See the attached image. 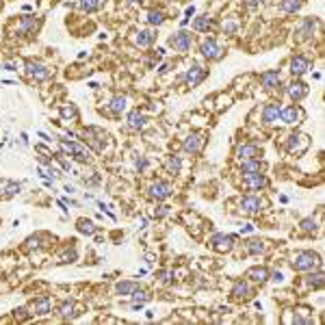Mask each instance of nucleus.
I'll list each match as a JSON object with an SVG mask.
<instances>
[{
  "mask_svg": "<svg viewBox=\"0 0 325 325\" xmlns=\"http://www.w3.org/2000/svg\"><path fill=\"white\" fill-rule=\"evenodd\" d=\"M292 269L295 271H312L316 266H321V256L314 252H297L290 260Z\"/></svg>",
  "mask_w": 325,
  "mask_h": 325,
  "instance_id": "obj_1",
  "label": "nucleus"
},
{
  "mask_svg": "<svg viewBox=\"0 0 325 325\" xmlns=\"http://www.w3.org/2000/svg\"><path fill=\"white\" fill-rule=\"evenodd\" d=\"M58 148L78 162H89L91 160V154L82 146H78V143H74V141H58Z\"/></svg>",
  "mask_w": 325,
  "mask_h": 325,
  "instance_id": "obj_2",
  "label": "nucleus"
},
{
  "mask_svg": "<svg viewBox=\"0 0 325 325\" xmlns=\"http://www.w3.org/2000/svg\"><path fill=\"white\" fill-rule=\"evenodd\" d=\"M172 193H174V188H172V184H169V182L156 180V182H152V184H150L148 198L154 200V202H162V200H167Z\"/></svg>",
  "mask_w": 325,
  "mask_h": 325,
  "instance_id": "obj_3",
  "label": "nucleus"
},
{
  "mask_svg": "<svg viewBox=\"0 0 325 325\" xmlns=\"http://www.w3.org/2000/svg\"><path fill=\"white\" fill-rule=\"evenodd\" d=\"M191 44H193V37H191V32H186V30H178L169 37V46H172L176 52H188L191 50Z\"/></svg>",
  "mask_w": 325,
  "mask_h": 325,
  "instance_id": "obj_4",
  "label": "nucleus"
},
{
  "mask_svg": "<svg viewBox=\"0 0 325 325\" xmlns=\"http://www.w3.org/2000/svg\"><path fill=\"white\" fill-rule=\"evenodd\" d=\"M200 52L208 58V61H219V58L224 56V48H221L214 39H204L200 46Z\"/></svg>",
  "mask_w": 325,
  "mask_h": 325,
  "instance_id": "obj_5",
  "label": "nucleus"
},
{
  "mask_svg": "<svg viewBox=\"0 0 325 325\" xmlns=\"http://www.w3.org/2000/svg\"><path fill=\"white\" fill-rule=\"evenodd\" d=\"M24 68H26V74L30 78H35V80H39V82L46 80V78H50V70L39 61H26Z\"/></svg>",
  "mask_w": 325,
  "mask_h": 325,
  "instance_id": "obj_6",
  "label": "nucleus"
},
{
  "mask_svg": "<svg viewBox=\"0 0 325 325\" xmlns=\"http://www.w3.org/2000/svg\"><path fill=\"white\" fill-rule=\"evenodd\" d=\"M304 117V110L295 106V104H290V106H284L282 110H280V122L282 124H288V126H292V124H299V120Z\"/></svg>",
  "mask_w": 325,
  "mask_h": 325,
  "instance_id": "obj_7",
  "label": "nucleus"
},
{
  "mask_svg": "<svg viewBox=\"0 0 325 325\" xmlns=\"http://www.w3.org/2000/svg\"><path fill=\"white\" fill-rule=\"evenodd\" d=\"M204 78H206V70L202 68V65H191V68L186 70V74L182 76V80H184L188 87H198Z\"/></svg>",
  "mask_w": 325,
  "mask_h": 325,
  "instance_id": "obj_8",
  "label": "nucleus"
},
{
  "mask_svg": "<svg viewBox=\"0 0 325 325\" xmlns=\"http://www.w3.org/2000/svg\"><path fill=\"white\" fill-rule=\"evenodd\" d=\"M234 240H236V236H232V234H214L210 243L217 252H230L234 247Z\"/></svg>",
  "mask_w": 325,
  "mask_h": 325,
  "instance_id": "obj_9",
  "label": "nucleus"
},
{
  "mask_svg": "<svg viewBox=\"0 0 325 325\" xmlns=\"http://www.w3.org/2000/svg\"><path fill=\"white\" fill-rule=\"evenodd\" d=\"M202 143H204L202 134L200 132H191L184 141H182V150H184L186 154H198L200 150H202Z\"/></svg>",
  "mask_w": 325,
  "mask_h": 325,
  "instance_id": "obj_10",
  "label": "nucleus"
},
{
  "mask_svg": "<svg viewBox=\"0 0 325 325\" xmlns=\"http://www.w3.org/2000/svg\"><path fill=\"white\" fill-rule=\"evenodd\" d=\"M310 70V61L304 54H295L290 58V74L292 76H304Z\"/></svg>",
  "mask_w": 325,
  "mask_h": 325,
  "instance_id": "obj_11",
  "label": "nucleus"
},
{
  "mask_svg": "<svg viewBox=\"0 0 325 325\" xmlns=\"http://www.w3.org/2000/svg\"><path fill=\"white\" fill-rule=\"evenodd\" d=\"M280 110H282V106H280V104H276V102L266 104V106L262 108V124H266V126H271V124H278Z\"/></svg>",
  "mask_w": 325,
  "mask_h": 325,
  "instance_id": "obj_12",
  "label": "nucleus"
},
{
  "mask_svg": "<svg viewBox=\"0 0 325 325\" xmlns=\"http://www.w3.org/2000/svg\"><path fill=\"white\" fill-rule=\"evenodd\" d=\"M28 310H30V314H37V316L48 314V312H50V297H46V295L37 297L35 302L28 306Z\"/></svg>",
  "mask_w": 325,
  "mask_h": 325,
  "instance_id": "obj_13",
  "label": "nucleus"
},
{
  "mask_svg": "<svg viewBox=\"0 0 325 325\" xmlns=\"http://www.w3.org/2000/svg\"><path fill=\"white\" fill-rule=\"evenodd\" d=\"M269 184V180L264 178V174H252V176H245V186L250 188V191H260V188H264Z\"/></svg>",
  "mask_w": 325,
  "mask_h": 325,
  "instance_id": "obj_14",
  "label": "nucleus"
},
{
  "mask_svg": "<svg viewBox=\"0 0 325 325\" xmlns=\"http://www.w3.org/2000/svg\"><path fill=\"white\" fill-rule=\"evenodd\" d=\"M260 206H262V200L256 198V195H247V198L240 200V210L247 212V214H254L260 210Z\"/></svg>",
  "mask_w": 325,
  "mask_h": 325,
  "instance_id": "obj_15",
  "label": "nucleus"
},
{
  "mask_svg": "<svg viewBox=\"0 0 325 325\" xmlns=\"http://www.w3.org/2000/svg\"><path fill=\"white\" fill-rule=\"evenodd\" d=\"M258 156V146L254 143H240L236 148V158L243 162V160H250V158H256Z\"/></svg>",
  "mask_w": 325,
  "mask_h": 325,
  "instance_id": "obj_16",
  "label": "nucleus"
},
{
  "mask_svg": "<svg viewBox=\"0 0 325 325\" xmlns=\"http://www.w3.org/2000/svg\"><path fill=\"white\" fill-rule=\"evenodd\" d=\"M286 94H288V98H290L292 102H299L306 94H308V87H306L302 80H297V82H292V84H288V87H286Z\"/></svg>",
  "mask_w": 325,
  "mask_h": 325,
  "instance_id": "obj_17",
  "label": "nucleus"
},
{
  "mask_svg": "<svg viewBox=\"0 0 325 325\" xmlns=\"http://www.w3.org/2000/svg\"><path fill=\"white\" fill-rule=\"evenodd\" d=\"M126 104H128V98L126 96H122V94H117L110 98V102H108V110L113 115H122L124 110H126Z\"/></svg>",
  "mask_w": 325,
  "mask_h": 325,
  "instance_id": "obj_18",
  "label": "nucleus"
},
{
  "mask_svg": "<svg viewBox=\"0 0 325 325\" xmlns=\"http://www.w3.org/2000/svg\"><path fill=\"white\" fill-rule=\"evenodd\" d=\"M39 26V20L35 16H26L20 20V24H18V32L20 35H28V32H32Z\"/></svg>",
  "mask_w": 325,
  "mask_h": 325,
  "instance_id": "obj_19",
  "label": "nucleus"
},
{
  "mask_svg": "<svg viewBox=\"0 0 325 325\" xmlns=\"http://www.w3.org/2000/svg\"><path fill=\"white\" fill-rule=\"evenodd\" d=\"M288 152H304L306 148H308V136H304V134H292V136H288Z\"/></svg>",
  "mask_w": 325,
  "mask_h": 325,
  "instance_id": "obj_20",
  "label": "nucleus"
},
{
  "mask_svg": "<svg viewBox=\"0 0 325 325\" xmlns=\"http://www.w3.org/2000/svg\"><path fill=\"white\" fill-rule=\"evenodd\" d=\"M156 42V32L154 30H139L134 37V44L139 46V48H150Z\"/></svg>",
  "mask_w": 325,
  "mask_h": 325,
  "instance_id": "obj_21",
  "label": "nucleus"
},
{
  "mask_svg": "<svg viewBox=\"0 0 325 325\" xmlns=\"http://www.w3.org/2000/svg\"><path fill=\"white\" fill-rule=\"evenodd\" d=\"M143 126H146V115H143L139 108L130 110V113H128V128H132V130H141Z\"/></svg>",
  "mask_w": 325,
  "mask_h": 325,
  "instance_id": "obj_22",
  "label": "nucleus"
},
{
  "mask_svg": "<svg viewBox=\"0 0 325 325\" xmlns=\"http://www.w3.org/2000/svg\"><path fill=\"white\" fill-rule=\"evenodd\" d=\"M260 84H262L264 89H276L280 84V74H278V72H273V70L264 72V74L260 76Z\"/></svg>",
  "mask_w": 325,
  "mask_h": 325,
  "instance_id": "obj_23",
  "label": "nucleus"
},
{
  "mask_svg": "<svg viewBox=\"0 0 325 325\" xmlns=\"http://www.w3.org/2000/svg\"><path fill=\"white\" fill-rule=\"evenodd\" d=\"M250 280H254V282H258V284H264L266 280H269V271L264 269V266H252L250 271L245 273Z\"/></svg>",
  "mask_w": 325,
  "mask_h": 325,
  "instance_id": "obj_24",
  "label": "nucleus"
},
{
  "mask_svg": "<svg viewBox=\"0 0 325 325\" xmlns=\"http://www.w3.org/2000/svg\"><path fill=\"white\" fill-rule=\"evenodd\" d=\"M314 26L316 22L312 18H306L302 24H299V28H297V35L302 37V39H310L312 37V32H314Z\"/></svg>",
  "mask_w": 325,
  "mask_h": 325,
  "instance_id": "obj_25",
  "label": "nucleus"
},
{
  "mask_svg": "<svg viewBox=\"0 0 325 325\" xmlns=\"http://www.w3.org/2000/svg\"><path fill=\"white\" fill-rule=\"evenodd\" d=\"M260 160L258 158H250V160H243V165H240V174H243V178L245 176H252V174H258L260 172Z\"/></svg>",
  "mask_w": 325,
  "mask_h": 325,
  "instance_id": "obj_26",
  "label": "nucleus"
},
{
  "mask_svg": "<svg viewBox=\"0 0 325 325\" xmlns=\"http://www.w3.org/2000/svg\"><path fill=\"white\" fill-rule=\"evenodd\" d=\"M76 304L74 302H63L61 306L56 308V314L61 316V318H74L76 316Z\"/></svg>",
  "mask_w": 325,
  "mask_h": 325,
  "instance_id": "obj_27",
  "label": "nucleus"
},
{
  "mask_svg": "<svg viewBox=\"0 0 325 325\" xmlns=\"http://www.w3.org/2000/svg\"><path fill=\"white\" fill-rule=\"evenodd\" d=\"M266 250V243L262 238H252V240H247V252L252 254V256H260V254H264Z\"/></svg>",
  "mask_w": 325,
  "mask_h": 325,
  "instance_id": "obj_28",
  "label": "nucleus"
},
{
  "mask_svg": "<svg viewBox=\"0 0 325 325\" xmlns=\"http://www.w3.org/2000/svg\"><path fill=\"white\" fill-rule=\"evenodd\" d=\"M308 284H310L314 290H321V288H323V284H325V276H323V271H314V269H312V271H310V276H308Z\"/></svg>",
  "mask_w": 325,
  "mask_h": 325,
  "instance_id": "obj_29",
  "label": "nucleus"
},
{
  "mask_svg": "<svg viewBox=\"0 0 325 325\" xmlns=\"http://www.w3.org/2000/svg\"><path fill=\"white\" fill-rule=\"evenodd\" d=\"M193 28H195V30H200V32H206V30H210V28H212V20L208 18V16H200V18H195V22H193Z\"/></svg>",
  "mask_w": 325,
  "mask_h": 325,
  "instance_id": "obj_30",
  "label": "nucleus"
},
{
  "mask_svg": "<svg viewBox=\"0 0 325 325\" xmlns=\"http://www.w3.org/2000/svg\"><path fill=\"white\" fill-rule=\"evenodd\" d=\"M165 167H167V172L169 174H180V169H182V158H180V156H176V154H172V156H169V158H167V162H165Z\"/></svg>",
  "mask_w": 325,
  "mask_h": 325,
  "instance_id": "obj_31",
  "label": "nucleus"
},
{
  "mask_svg": "<svg viewBox=\"0 0 325 325\" xmlns=\"http://www.w3.org/2000/svg\"><path fill=\"white\" fill-rule=\"evenodd\" d=\"M136 288H139V284L136 282H120L115 286V292L117 295H132Z\"/></svg>",
  "mask_w": 325,
  "mask_h": 325,
  "instance_id": "obj_32",
  "label": "nucleus"
},
{
  "mask_svg": "<svg viewBox=\"0 0 325 325\" xmlns=\"http://www.w3.org/2000/svg\"><path fill=\"white\" fill-rule=\"evenodd\" d=\"M100 6H102V0H78V9L84 11V13L98 11Z\"/></svg>",
  "mask_w": 325,
  "mask_h": 325,
  "instance_id": "obj_33",
  "label": "nucleus"
},
{
  "mask_svg": "<svg viewBox=\"0 0 325 325\" xmlns=\"http://www.w3.org/2000/svg\"><path fill=\"white\" fill-rule=\"evenodd\" d=\"M146 22H148V24H152V26H160L162 22H165V13H162V11H156V9L148 11Z\"/></svg>",
  "mask_w": 325,
  "mask_h": 325,
  "instance_id": "obj_34",
  "label": "nucleus"
},
{
  "mask_svg": "<svg viewBox=\"0 0 325 325\" xmlns=\"http://www.w3.org/2000/svg\"><path fill=\"white\" fill-rule=\"evenodd\" d=\"M280 9H282L284 13H297L299 9H302V0H282Z\"/></svg>",
  "mask_w": 325,
  "mask_h": 325,
  "instance_id": "obj_35",
  "label": "nucleus"
},
{
  "mask_svg": "<svg viewBox=\"0 0 325 325\" xmlns=\"http://www.w3.org/2000/svg\"><path fill=\"white\" fill-rule=\"evenodd\" d=\"M232 295L238 297V299H240V297L245 299L247 295H250V286H247V282H243V280H240V282L234 284V286H232Z\"/></svg>",
  "mask_w": 325,
  "mask_h": 325,
  "instance_id": "obj_36",
  "label": "nucleus"
},
{
  "mask_svg": "<svg viewBox=\"0 0 325 325\" xmlns=\"http://www.w3.org/2000/svg\"><path fill=\"white\" fill-rule=\"evenodd\" d=\"M2 188H4V191L0 193L2 198H13L16 193H20V184H18V182H2Z\"/></svg>",
  "mask_w": 325,
  "mask_h": 325,
  "instance_id": "obj_37",
  "label": "nucleus"
},
{
  "mask_svg": "<svg viewBox=\"0 0 325 325\" xmlns=\"http://www.w3.org/2000/svg\"><path fill=\"white\" fill-rule=\"evenodd\" d=\"M76 228H78V232H82V234H94L96 232V226L91 224L89 219H80L76 224Z\"/></svg>",
  "mask_w": 325,
  "mask_h": 325,
  "instance_id": "obj_38",
  "label": "nucleus"
},
{
  "mask_svg": "<svg viewBox=\"0 0 325 325\" xmlns=\"http://www.w3.org/2000/svg\"><path fill=\"white\" fill-rule=\"evenodd\" d=\"M130 297H132V304H148L150 302V292L148 290H139V288H136Z\"/></svg>",
  "mask_w": 325,
  "mask_h": 325,
  "instance_id": "obj_39",
  "label": "nucleus"
},
{
  "mask_svg": "<svg viewBox=\"0 0 325 325\" xmlns=\"http://www.w3.org/2000/svg\"><path fill=\"white\" fill-rule=\"evenodd\" d=\"M299 228H302L304 232H316V221L314 219H302V224H299Z\"/></svg>",
  "mask_w": 325,
  "mask_h": 325,
  "instance_id": "obj_40",
  "label": "nucleus"
},
{
  "mask_svg": "<svg viewBox=\"0 0 325 325\" xmlns=\"http://www.w3.org/2000/svg\"><path fill=\"white\" fill-rule=\"evenodd\" d=\"M76 258H78L76 250H70V252H65L63 256H61V262H63V264H68V262H76Z\"/></svg>",
  "mask_w": 325,
  "mask_h": 325,
  "instance_id": "obj_41",
  "label": "nucleus"
},
{
  "mask_svg": "<svg viewBox=\"0 0 325 325\" xmlns=\"http://www.w3.org/2000/svg\"><path fill=\"white\" fill-rule=\"evenodd\" d=\"M236 28H238L236 22H224V32H226V35H234Z\"/></svg>",
  "mask_w": 325,
  "mask_h": 325,
  "instance_id": "obj_42",
  "label": "nucleus"
},
{
  "mask_svg": "<svg viewBox=\"0 0 325 325\" xmlns=\"http://www.w3.org/2000/svg\"><path fill=\"white\" fill-rule=\"evenodd\" d=\"M134 165H136V169H139V174H141V172H143V169H146V167H148V160H146V158H143V156H139V158H136V160H134Z\"/></svg>",
  "mask_w": 325,
  "mask_h": 325,
  "instance_id": "obj_43",
  "label": "nucleus"
},
{
  "mask_svg": "<svg viewBox=\"0 0 325 325\" xmlns=\"http://www.w3.org/2000/svg\"><path fill=\"white\" fill-rule=\"evenodd\" d=\"M61 115H63V117H76V108H74V106H65V108L61 110Z\"/></svg>",
  "mask_w": 325,
  "mask_h": 325,
  "instance_id": "obj_44",
  "label": "nucleus"
},
{
  "mask_svg": "<svg viewBox=\"0 0 325 325\" xmlns=\"http://www.w3.org/2000/svg\"><path fill=\"white\" fill-rule=\"evenodd\" d=\"M260 4H262V0H245V6H247V9H258Z\"/></svg>",
  "mask_w": 325,
  "mask_h": 325,
  "instance_id": "obj_45",
  "label": "nucleus"
},
{
  "mask_svg": "<svg viewBox=\"0 0 325 325\" xmlns=\"http://www.w3.org/2000/svg\"><path fill=\"white\" fill-rule=\"evenodd\" d=\"M169 214V206H158V210H156V217L162 219V217H167Z\"/></svg>",
  "mask_w": 325,
  "mask_h": 325,
  "instance_id": "obj_46",
  "label": "nucleus"
},
{
  "mask_svg": "<svg viewBox=\"0 0 325 325\" xmlns=\"http://www.w3.org/2000/svg\"><path fill=\"white\" fill-rule=\"evenodd\" d=\"M240 232H243V234H250V232H254V226H250V224H245L243 228H240Z\"/></svg>",
  "mask_w": 325,
  "mask_h": 325,
  "instance_id": "obj_47",
  "label": "nucleus"
},
{
  "mask_svg": "<svg viewBox=\"0 0 325 325\" xmlns=\"http://www.w3.org/2000/svg\"><path fill=\"white\" fill-rule=\"evenodd\" d=\"M282 273H280V271H276V273H273V276H271V280H273V282H282Z\"/></svg>",
  "mask_w": 325,
  "mask_h": 325,
  "instance_id": "obj_48",
  "label": "nucleus"
},
{
  "mask_svg": "<svg viewBox=\"0 0 325 325\" xmlns=\"http://www.w3.org/2000/svg\"><path fill=\"white\" fill-rule=\"evenodd\" d=\"M193 13H195V6H188V9H186V18H191Z\"/></svg>",
  "mask_w": 325,
  "mask_h": 325,
  "instance_id": "obj_49",
  "label": "nucleus"
},
{
  "mask_svg": "<svg viewBox=\"0 0 325 325\" xmlns=\"http://www.w3.org/2000/svg\"><path fill=\"white\" fill-rule=\"evenodd\" d=\"M126 2H130V4H134V2H141V0H126Z\"/></svg>",
  "mask_w": 325,
  "mask_h": 325,
  "instance_id": "obj_50",
  "label": "nucleus"
}]
</instances>
